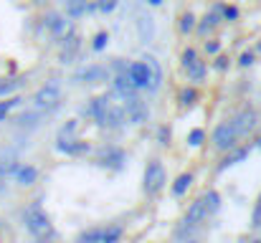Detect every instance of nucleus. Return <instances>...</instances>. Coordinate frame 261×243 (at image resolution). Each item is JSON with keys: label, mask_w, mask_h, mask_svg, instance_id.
<instances>
[{"label": "nucleus", "mask_w": 261, "mask_h": 243, "mask_svg": "<svg viewBox=\"0 0 261 243\" xmlns=\"http://www.w3.org/2000/svg\"><path fill=\"white\" fill-rule=\"evenodd\" d=\"M23 226H25V231H28L36 241H41V238H54V236H56V228H54L51 218L46 215V210H43L38 203H31V205L23 210Z\"/></svg>", "instance_id": "f257e3e1"}, {"label": "nucleus", "mask_w": 261, "mask_h": 243, "mask_svg": "<svg viewBox=\"0 0 261 243\" xmlns=\"http://www.w3.org/2000/svg\"><path fill=\"white\" fill-rule=\"evenodd\" d=\"M59 104H61V84L56 79L43 81V84L36 89L33 99H31V106H33L36 112L46 114V117H51V114L59 109Z\"/></svg>", "instance_id": "f03ea898"}, {"label": "nucleus", "mask_w": 261, "mask_h": 243, "mask_svg": "<svg viewBox=\"0 0 261 243\" xmlns=\"http://www.w3.org/2000/svg\"><path fill=\"white\" fill-rule=\"evenodd\" d=\"M41 28H43V31H48L51 41H59V43H61L64 38H69L71 33H76L74 20H71L69 15L59 13L56 8H48V10L41 15Z\"/></svg>", "instance_id": "7ed1b4c3"}, {"label": "nucleus", "mask_w": 261, "mask_h": 243, "mask_svg": "<svg viewBox=\"0 0 261 243\" xmlns=\"http://www.w3.org/2000/svg\"><path fill=\"white\" fill-rule=\"evenodd\" d=\"M112 79V69L107 64H89V66H82L71 74V81L74 84H82V86H96V84H107Z\"/></svg>", "instance_id": "20e7f679"}, {"label": "nucleus", "mask_w": 261, "mask_h": 243, "mask_svg": "<svg viewBox=\"0 0 261 243\" xmlns=\"http://www.w3.org/2000/svg\"><path fill=\"white\" fill-rule=\"evenodd\" d=\"M165 165L160 160H150L145 167V175H142V187L147 195H158L163 187H165Z\"/></svg>", "instance_id": "39448f33"}, {"label": "nucleus", "mask_w": 261, "mask_h": 243, "mask_svg": "<svg viewBox=\"0 0 261 243\" xmlns=\"http://www.w3.org/2000/svg\"><path fill=\"white\" fill-rule=\"evenodd\" d=\"M122 104H124V112H127V122L129 124H137L140 127V124H145L150 119V106H147V101L142 96H137V94L124 96Z\"/></svg>", "instance_id": "423d86ee"}, {"label": "nucleus", "mask_w": 261, "mask_h": 243, "mask_svg": "<svg viewBox=\"0 0 261 243\" xmlns=\"http://www.w3.org/2000/svg\"><path fill=\"white\" fill-rule=\"evenodd\" d=\"M211 142H213V147L218 152H228V150H233L239 145V134H236L231 122H221V124H216V129L211 134Z\"/></svg>", "instance_id": "0eeeda50"}, {"label": "nucleus", "mask_w": 261, "mask_h": 243, "mask_svg": "<svg viewBox=\"0 0 261 243\" xmlns=\"http://www.w3.org/2000/svg\"><path fill=\"white\" fill-rule=\"evenodd\" d=\"M127 162V152L122 147H114V145H107L101 150H96V165L99 167H107V170H122Z\"/></svg>", "instance_id": "6e6552de"}, {"label": "nucleus", "mask_w": 261, "mask_h": 243, "mask_svg": "<svg viewBox=\"0 0 261 243\" xmlns=\"http://www.w3.org/2000/svg\"><path fill=\"white\" fill-rule=\"evenodd\" d=\"M109 104H112V96H109V91H107V94H99V96H91V99H89L87 114L91 117V122H94L96 127H107Z\"/></svg>", "instance_id": "1a4fd4ad"}, {"label": "nucleus", "mask_w": 261, "mask_h": 243, "mask_svg": "<svg viewBox=\"0 0 261 243\" xmlns=\"http://www.w3.org/2000/svg\"><path fill=\"white\" fill-rule=\"evenodd\" d=\"M231 124H233L239 140H244V137H249V134L256 132V127H259V114H256L254 109H241V112L231 119Z\"/></svg>", "instance_id": "9d476101"}, {"label": "nucleus", "mask_w": 261, "mask_h": 243, "mask_svg": "<svg viewBox=\"0 0 261 243\" xmlns=\"http://www.w3.org/2000/svg\"><path fill=\"white\" fill-rule=\"evenodd\" d=\"M127 74H129V79H132V84H135L137 91H147V86H150V81H152V66H150L145 59L129 61Z\"/></svg>", "instance_id": "9b49d317"}, {"label": "nucleus", "mask_w": 261, "mask_h": 243, "mask_svg": "<svg viewBox=\"0 0 261 243\" xmlns=\"http://www.w3.org/2000/svg\"><path fill=\"white\" fill-rule=\"evenodd\" d=\"M223 23V18H221V3L218 5H213L203 18H198V25H195V33L200 36V38H208L213 31H218V25Z\"/></svg>", "instance_id": "f8f14e48"}, {"label": "nucleus", "mask_w": 261, "mask_h": 243, "mask_svg": "<svg viewBox=\"0 0 261 243\" xmlns=\"http://www.w3.org/2000/svg\"><path fill=\"white\" fill-rule=\"evenodd\" d=\"M79 51H82V36H79V33H71L69 38H64V41L59 43V61H61L64 66H71V64L76 61Z\"/></svg>", "instance_id": "ddd939ff"}, {"label": "nucleus", "mask_w": 261, "mask_h": 243, "mask_svg": "<svg viewBox=\"0 0 261 243\" xmlns=\"http://www.w3.org/2000/svg\"><path fill=\"white\" fill-rule=\"evenodd\" d=\"M135 31H137V38L147 46V43H152L155 41V20H152V15L150 13H137V18H135Z\"/></svg>", "instance_id": "4468645a"}, {"label": "nucleus", "mask_w": 261, "mask_h": 243, "mask_svg": "<svg viewBox=\"0 0 261 243\" xmlns=\"http://www.w3.org/2000/svg\"><path fill=\"white\" fill-rule=\"evenodd\" d=\"M56 150L64 152V155H87V152H91V145L76 140V137H74V140H61V137H56Z\"/></svg>", "instance_id": "2eb2a0df"}, {"label": "nucleus", "mask_w": 261, "mask_h": 243, "mask_svg": "<svg viewBox=\"0 0 261 243\" xmlns=\"http://www.w3.org/2000/svg\"><path fill=\"white\" fill-rule=\"evenodd\" d=\"M175 99H177V104H180L182 109H190V106H195V104L200 101V91H198V86L185 84V86H177Z\"/></svg>", "instance_id": "dca6fc26"}, {"label": "nucleus", "mask_w": 261, "mask_h": 243, "mask_svg": "<svg viewBox=\"0 0 261 243\" xmlns=\"http://www.w3.org/2000/svg\"><path fill=\"white\" fill-rule=\"evenodd\" d=\"M13 177H15V182L20 187H31V185H36V180L41 177V172H38L36 165H18V170H15Z\"/></svg>", "instance_id": "f3484780"}, {"label": "nucleus", "mask_w": 261, "mask_h": 243, "mask_svg": "<svg viewBox=\"0 0 261 243\" xmlns=\"http://www.w3.org/2000/svg\"><path fill=\"white\" fill-rule=\"evenodd\" d=\"M182 71H185V76H188V81H190L193 86H198V84H203V81L208 79L211 66H208V61L198 59L195 64H190V66H188V69H182Z\"/></svg>", "instance_id": "a211bd4d"}, {"label": "nucleus", "mask_w": 261, "mask_h": 243, "mask_svg": "<svg viewBox=\"0 0 261 243\" xmlns=\"http://www.w3.org/2000/svg\"><path fill=\"white\" fill-rule=\"evenodd\" d=\"M43 119H46V114H41V112H36V109L31 106V109L20 112L13 122H15V127H20V129H33V127H38Z\"/></svg>", "instance_id": "6ab92c4d"}, {"label": "nucleus", "mask_w": 261, "mask_h": 243, "mask_svg": "<svg viewBox=\"0 0 261 243\" xmlns=\"http://www.w3.org/2000/svg\"><path fill=\"white\" fill-rule=\"evenodd\" d=\"M23 84H25V81L20 79V76H13V74H5V76H0V99L18 94Z\"/></svg>", "instance_id": "aec40b11"}, {"label": "nucleus", "mask_w": 261, "mask_h": 243, "mask_svg": "<svg viewBox=\"0 0 261 243\" xmlns=\"http://www.w3.org/2000/svg\"><path fill=\"white\" fill-rule=\"evenodd\" d=\"M20 104H23V96H20V94H13V96L0 99V124L8 122L10 114H13L15 109H20Z\"/></svg>", "instance_id": "412c9836"}, {"label": "nucleus", "mask_w": 261, "mask_h": 243, "mask_svg": "<svg viewBox=\"0 0 261 243\" xmlns=\"http://www.w3.org/2000/svg\"><path fill=\"white\" fill-rule=\"evenodd\" d=\"M87 8H89V0H64V15H69L71 20H79L87 15Z\"/></svg>", "instance_id": "4be33fe9"}, {"label": "nucleus", "mask_w": 261, "mask_h": 243, "mask_svg": "<svg viewBox=\"0 0 261 243\" xmlns=\"http://www.w3.org/2000/svg\"><path fill=\"white\" fill-rule=\"evenodd\" d=\"M195 25H198V15H195L193 10H185V13L177 18V33H180V36L195 33Z\"/></svg>", "instance_id": "5701e85b"}, {"label": "nucleus", "mask_w": 261, "mask_h": 243, "mask_svg": "<svg viewBox=\"0 0 261 243\" xmlns=\"http://www.w3.org/2000/svg\"><path fill=\"white\" fill-rule=\"evenodd\" d=\"M208 218V210H205V205H203V200L198 198L195 203H190V208H188V213H185V221L188 223H193V226H198L200 221H205Z\"/></svg>", "instance_id": "b1692460"}, {"label": "nucleus", "mask_w": 261, "mask_h": 243, "mask_svg": "<svg viewBox=\"0 0 261 243\" xmlns=\"http://www.w3.org/2000/svg\"><path fill=\"white\" fill-rule=\"evenodd\" d=\"M190 185H193V172H180L177 175V180L173 182V198H182L188 190H190Z\"/></svg>", "instance_id": "393cba45"}, {"label": "nucleus", "mask_w": 261, "mask_h": 243, "mask_svg": "<svg viewBox=\"0 0 261 243\" xmlns=\"http://www.w3.org/2000/svg\"><path fill=\"white\" fill-rule=\"evenodd\" d=\"M249 157V147H233V150H228V155H226V160L221 162V167L218 170H226V167H231V165H236V162H244Z\"/></svg>", "instance_id": "a878e982"}, {"label": "nucleus", "mask_w": 261, "mask_h": 243, "mask_svg": "<svg viewBox=\"0 0 261 243\" xmlns=\"http://www.w3.org/2000/svg\"><path fill=\"white\" fill-rule=\"evenodd\" d=\"M203 205H205V210H208V215H213V213H218L221 210V195H218V190H208V193H203Z\"/></svg>", "instance_id": "bb28decb"}, {"label": "nucleus", "mask_w": 261, "mask_h": 243, "mask_svg": "<svg viewBox=\"0 0 261 243\" xmlns=\"http://www.w3.org/2000/svg\"><path fill=\"white\" fill-rule=\"evenodd\" d=\"M107 46H109V31H96L91 36V51L94 53H101Z\"/></svg>", "instance_id": "cd10ccee"}, {"label": "nucleus", "mask_w": 261, "mask_h": 243, "mask_svg": "<svg viewBox=\"0 0 261 243\" xmlns=\"http://www.w3.org/2000/svg\"><path fill=\"white\" fill-rule=\"evenodd\" d=\"M76 132H79V119H66L61 124V129H59V137L61 140H74Z\"/></svg>", "instance_id": "c85d7f7f"}, {"label": "nucleus", "mask_w": 261, "mask_h": 243, "mask_svg": "<svg viewBox=\"0 0 261 243\" xmlns=\"http://www.w3.org/2000/svg\"><path fill=\"white\" fill-rule=\"evenodd\" d=\"M200 59V53H198V48H193V46H185L182 48V53H180V69H188L190 64H195Z\"/></svg>", "instance_id": "c756f323"}, {"label": "nucleus", "mask_w": 261, "mask_h": 243, "mask_svg": "<svg viewBox=\"0 0 261 243\" xmlns=\"http://www.w3.org/2000/svg\"><path fill=\"white\" fill-rule=\"evenodd\" d=\"M221 18H223L226 23H236V20L241 18V10H239L236 5H228V3H221Z\"/></svg>", "instance_id": "7c9ffc66"}, {"label": "nucleus", "mask_w": 261, "mask_h": 243, "mask_svg": "<svg viewBox=\"0 0 261 243\" xmlns=\"http://www.w3.org/2000/svg\"><path fill=\"white\" fill-rule=\"evenodd\" d=\"M211 69H213V71H218V74H226V71L231 69V59H228V56L221 51V53H216V56H213V64H211Z\"/></svg>", "instance_id": "2f4dec72"}, {"label": "nucleus", "mask_w": 261, "mask_h": 243, "mask_svg": "<svg viewBox=\"0 0 261 243\" xmlns=\"http://www.w3.org/2000/svg\"><path fill=\"white\" fill-rule=\"evenodd\" d=\"M122 238V226H107L101 231V243H117Z\"/></svg>", "instance_id": "473e14b6"}, {"label": "nucleus", "mask_w": 261, "mask_h": 243, "mask_svg": "<svg viewBox=\"0 0 261 243\" xmlns=\"http://www.w3.org/2000/svg\"><path fill=\"white\" fill-rule=\"evenodd\" d=\"M221 51H223V43H221L218 38H205V43H203V53H205V56L213 59V56L221 53Z\"/></svg>", "instance_id": "72a5a7b5"}, {"label": "nucleus", "mask_w": 261, "mask_h": 243, "mask_svg": "<svg viewBox=\"0 0 261 243\" xmlns=\"http://www.w3.org/2000/svg\"><path fill=\"white\" fill-rule=\"evenodd\" d=\"M256 64V51H244L239 53V69H251Z\"/></svg>", "instance_id": "f704fd0d"}, {"label": "nucleus", "mask_w": 261, "mask_h": 243, "mask_svg": "<svg viewBox=\"0 0 261 243\" xmlns=\"http://www.w3.org/2000/svg\"><path fill=\"white\" fill-rule=\"evenodd\" d=\"M203 142H205V132H203L200 127L190 129V134H188V145H190V147H200Z\"/></svg>", "instance_id": "c9c22d12"}, {"label": "nucleus", "mask_w": 261, "mask_h": 243, "mask_svg": "<svg viewBox=\"0 0 261 243\" xmlns=\"http://www.w3.org/2000/svg\"><path fill=\"white\" fill-rule=\"evenodd\" d=\"M101 231H104V228H91L87 233H82L79 243H101Z\"/></svg>", "instance_id": "e433bc0d"}, {"label": "nucleus", "mask_w": 261, "mask_h": 243, "mask_svg": "<svg viewBox=\"0 0 261 243\" xmlns=\"http://www.w3.org/2000/svg\"><path fill=\"white\" fill-rule=\"evenodd\" d=\"M155 137H158V142H160L163 147H168V145H170V127H168V124H160L158 132H155Z\"/></svg>", "instance_id": "4c0bfd02"}, {"label": "nucleus", "mask_w": 261, "mask_h": 243, "mask_svg": "<svg viewBox=\"0 0 261 243\" xmlns=\"http://www.w3.org/2000/svg\"><path fill=\"white\" fill-rule=\"evenodd\" d=\"M117 5H119V0H96V8H99V13H114L117 10Z\"/></svg>", "instance_id": "58836bf2"}, {"label": "nucleus", "mask_w": 261, "mask_h": 243, "mask_svg": "<svg viewBox=\"0 0 261 243\" xmlns=\"http://www.w3.org/2000/svg\"><path fill=\"white\" fill-rule=\"evenodd\" d=\"M251 226H256V228L261 226V200H259V205L254 208V218H251Z\"/></svg>", "instance_id": "ea45409f"}, {"label": "nucleus", "mask_w": 261, "mask_h": 243, "mask_svg": "<svg viewBox=\"0 0 261 243\" xmlns=\"http://www.w3.org/2000/svg\"><path fill=\"white\" fill-rule=\"evenodd\" d=\"M5 182H8V175H5V170L0 167V193L5 190Z\"/></svg>", "instance_id": "a19ab883"}, {"label": "nucleus", "mask_w": 261, "mask_h": 243, "mask_svg": "<svg viewBox=\"0 0 261 243\" xmlns=\"http://www.w3.org/2000/svg\"><path fill=\"white\" fill-rule=\"evenodd\" d=\"M147 5L150 8H158V5H163V0H147Z\"/></svg>", "instance_id": "79ce46f5"}, {"label": "nucleus", "mask_w": 261, "mask_h": 243, "mask_svg": "<svg viewBox=\"0 0 261 243\" xmlns=\"http://www.w3.org/2000/svg\"><path fill=\"white\" fill-rule=\"evenodd\" d=\"M36 243H59V241H56V236H54V238H41V241H36Z\"/></svg>", "instance_id": "37998d69"}, {"label": "nucleus", "mask_w": 261, "mask_h": 243, "mask_svg": "<svg viewBox=\"0 0 261 243\" xmlns=\"http://www.w3.org/2000/svg\"><path fill=\"white\" fill-rule=\"evenodd\" d=\"M36 5H48V0H33Z\"/></svg>", "instance_id": "c03bdc74"}, {"label": "nucleus", "mask_w": 261, "mask_h": 243, "mask_svg": "<svg viewBox=\"0 0 261 243\" xmlns=\"http://www.w3.org/2000/svg\"><path fill=\"white\" fill-rule=\"evenodd\" d=\"M256 145H259V150H261V137H259V140H256Z\"/></svg>", "instance_id": "a18cd8bd"}, {"label": "nucleus", "mask_w": 261, "mask_h": 243, "mask_svg": "<svg viewBox=\"0 0 261 243\" xmlns=\"http://www.w3.org/2000/svg\"><path fill=\"white\" fill-rule=\"evenodd\" d=\"M251 243H261V238H256V241H251Z\"/></svg>", "instance_id": "49530a36"}, {"label": "nucleus", "mask_w": 261, "mask_h": 243, "mask_svg": "<svg viewBox=\"0 0 261 243\" xmlns=\"http://www.w3.org/2000/svg\"><path fill=\"white\" fill-rule=\"evenodd\" d=\"M188 243H198V241H188Z\"/></svg>", "instance_id": "de8ad7c7"}, {"label": "nucleus", "mask_w": 261, "mask_h": 243, "mask_svg": "<svg viewBox=\"0 0 261 243\" xmlns=\"http://www.w3.org/2000/svg\"><path fill=\"white\" fill-rule=\"evenodd\" d=\"M13 3H15V0H13Z\"/></svg>", "instance_id": "09e8293b"}]
</instances>
